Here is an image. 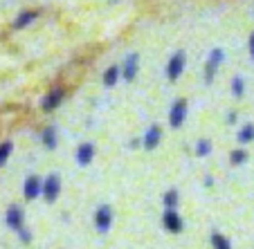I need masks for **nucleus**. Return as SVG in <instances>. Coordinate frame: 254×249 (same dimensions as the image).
I'll list each match as a JSON object with an SVG mask.
<instances>
[{"label": "nucleus", "mask_w": 254, "mask_h": 249, "mask_svg": "<svg viewBox=\"0 0 254 249\" xmlns=\"http://www.w3.org/2000/svg\"><path fill=\"white\" fill-rule=\"evenodd\" d=\"M248 157H250V155H248V150H245V149H234L230 153V164H232V166H241V164L248 162Z\"/></svg>", "instance_id": "a211bd4d"}, {"label": "nucleus", "mask_w": 254, "mask_h": 249, "mask_svg": "<svg viewBox=\"0 0 254 249\" xmlns=\"http://www.w3.org/2000/svg\"><path fill=\"white\" fill-rule=\"evenodd\" d=\"M120 77H122V70L117 65H111L108 70L104 72V86L106 88H113L117 81H120Z\"/></svg>", "instance_id": "2eb2a0df"}, {"label": "nucleus", "mask_w": 254, "mask_h": 249, "mask_svg": "<svg viewBox=\"0 0 254 249\" xmlns=\"http://www.w3.org/2000/svg\"><path fill=\"white\" fill-rule=\"evenodd\" d=\"M59 193H61V177L52 173V175H48V180H43V193L41 196L45 198L48 204H52V202H57Z\"/></svg>", "instance_id": "20e7f679"}, {"label": "nucleus", "mask_w": 254, "mask_h": 249, "mask_svg": "<svg viewBox=\"0 0 254 249\" xmlns=\"http://www.w3.org/2000/svg\"><path fill=\"white\" fill-rule=\"evenodd\" d=\"M211 184H214V177L207 175V177H205V187H211Z\"/></svg>", "instance_id": "a878e982"}, {"label": "nucleus", "mask_w": 254, "mask_h": 249, "mask_svg": "<svg viewBox=\"0 0 254 249\" xmlns=\"http://www.w3.org/2000/svg\"><path fill=\"white\" fill-rule=\"evenodd\" d=\"M11 150H14V144H11V142H2V144H0V166L9 159Z\"/></svg>", "instance_id": "4be33fe9"}, {"label": "nucleus", "mask_w": 254, "mask_h": 249, "mask_svg": "<svg viewBox=\"0 0 254 249\" xmlns=\"http://www.w3.org/2000/svg\"><path fill=\"white\" fill-rule=\"evenodd\" d=\"M211 247L214 249H232V243L218 231H211Z\"/></svg>", "instance_id": "6ab92c4d"}, {"label": "nucleus", "mask_w": 254, "mask_h": 249, "mask_svg": "<svg viewBox=\"0 0 254 249\" xmlns=\"http://www.w3.org/2000/svg\"><path fill=\"white\" fill-rule=\"evenodd\" d=\"M209 153H211V142L209 139H200L196 144V155L198 157H207Z\"/></svg>", "instance_id": "412c9836"}, {"label": "nucleus", "mask_w": 254, "mask_h": 249, "mask_svg": "<svg viewBox=\"0 0 254 249\" xmlns=\"http://www.w3.org/2000/svg\"><path fill=\"white\" fill-rule=\"evenodd\" d=\"M137 70H139V54H128L124 61V67H122V77L126 79V81H135V77H137Z\"/></svg>", "instance_id": "9d476101"}, {"label": "nucleus", "mask_w": 254, "mask_h": 249, "mask_svg": "<svg viewBox=\"0 0 254 249\" xmlns=\"http://www.w3.org/2000/svg\"><path fill=\"white\" fill-rule=\"evenodd\" d=\"M43 193V180H41L39 175H29L27 180H25V187H23V196L25 200H39V196Z\"/></svg>", "instance_id": "423d86ee"}, {"label": "nucleus", "mask_w": 254, "mask_h": 249, "mask_svg": "<svg viewBox=\"0 0 254 249\" xmlns=\"http://www.w3.org/2000/svg\"><path fill=\"white\" fill-rule=\"evenodd\" d=\"M162 227L167 231H171V234H180V231H183V218H180V213H178L176 209H164Z\"/></svg>", "instance_id": "0eeeda50"}, {"label": "nucleus", "mask_w": 254, "mask_h": 249, "mask_svg": "<svg viewBox=\"0 0 254 249\" xmlns=\"http://www.w3.org/2000/svg\"><path fill=\"white\" fill-rule=\"evenodd\" d=\"M187 121V101L185 99H178L173 101L171 105V112H169V124H171V128H183V124Z\"/></svg>", "instance_id": "7ed1b4c3"}, {"label": "nucleus", "mask_w": 254, "mask_h": 249, "mask_svg": "<svg viewBox=\"0 0 254 249\" xmlns=\"http://www.w3.org/2000/svg\"><path fill=\"white\" fill-rule=\"evenodd\" d=\"M232 95H234L236 99H241V97L245 95V81H243V77H239V74L232 79Z\"/></svg>", "instance_id": "aec40b11"}, {"label": "nucleus", "mask_w": 254, "mask_h": 249, "mask_svg": "<svg viewBox=\"0 0 254 249\" xmlns=\"http://www.w3.org/2000/svg\"><path fill=\"white\" fill-rule=\"evenodd\" d=\"M236 119H239V115H236L234 110L227 112V124H236Z\"/></svg>", "instance_id": "b1692460"}, {"label": "nucleus", "mask_w": 254, "mask_h": 249, "mask_svg": "<svg viewBox=\"0 0 254 249\" xmlns=\"http://www.w3.org/2000/svg\"><path fill=\"white\" fill-rule=\"evenodd\" d=\"M223 61H225V52H223L221 48H214V50H211L209 56H207V65H205V83L214 81V74H216V70L221 67Z\"/></svg>", "instance_id": "f03ea898"}, {"label": "nucleus", "mask_w": 254, "mask_h": 249, "mask_svg": "<svg viewBox=\"0 0 254 249\" xmlns=\"http://www.w3.org/2000/svg\"><path fill=\"white\" fill-rule=\"evenodd\" d=\"M160 139H162V128L158 124H153L151 128H146V133L142 137V144L146 150H155L160 146Z\"/></svg>", "instance_id": "1a4fd4ad"}, {"label": "nucleus", "mask_w": 254, "mask_h": 249, "mask_svg": "<svg viewBox=\"0 0 254 249\" xmlns=\"http://www.w3.org/2000/svg\"><path fill=\"white\" fill-rule=\"evenodd\" d=\"M95 227L99 234H108L113 227V209L111 204H101L95 213Z\"/></svg>", "instance_id": "39448f33"}, {"label": "nucleus", "mask_w": 254, "mask_h": 249, "mask_svg": "<svg viewBox=\"0 0 254 249\" xmlns=\"http://www.w3.org/2000/svg\"><path fill=\"white\" fill-rule=\"evenodd\" d=\"M18 238L23 240L25 245H29V243H32V231H29L27 227H20V229H18Z\"/></svg>", "instance_id": "5701e85b"}, {"label": "nucleus", "mask_w": 254, "mask_h": 249, "mask_svg": "<svg viewBox=\"0 0 254 249\" xmlns=\"http://www.w3.org/2000/svg\"><path fill=\"white\" fill-rule=\"evenodd\" d=\"M250 54H252V61H254V32L250 34Z\"/></svg>", "instance_id": "393cba45"}, {"label": "nucleus", "mask_w": 254, "mask_h": 249, "mask_svg": "<svg viewBox=\"0 0 254 249\" xmlns=\"http://www.w3.org/2000/svg\"><path fill=\"white\" fill-rule=\"evenodd\" d=\"M178 202H180V193H178V189H169V191L162 196L164 209H176Z\"/></svg>", "instance_id": "dca6fc26"}, {"label": "nucleus", "mask_w": 254, "mask_h": 249, "mask_svg": "<svg viewBox=\"0 0 254 249\" xmlns=\"http://www.w3.org/2000/svg\"><path fill=\"white\" fill-rule=\"evenodd\" d=\"M36 18H39V11H34V9L23 11V14H18V16H16V20H14V29L29 27V25H32Z\"/></svg>", "instance_id": "ddd939ff"}, {"label": "nucleus", "mask_w": 254, "mask_h": 249, "mask_svg": "<svg viewBox=\"0 0 254 249\" xmlns=\"http://www.w3.org/2000/svg\"><path fill=\"white\" fill-rule=\"evenodd\" d=\"M41 139H43L45 149H48V150H54V149H57V142H59L57 128H54V126H48V128L43 130V135H41Z\"/></svg>", "instance_id": "4468645a"}, {"label": "nucleus", "mask_w": 254, "mask_h": 249, "mask_svg": "<svg viewBox=\"0 0 254 249\" xmlns=\"http://www.w3.org/2000/svg\"><path fill=\"white\" fill-rule=\"evenodd\" d=\"M63 99H65V92H63L61 88H54V90H50L48 95H45V99H43V110L45 112L57 110L59 105L63 103Z\"/></svg>", "instance_id": "9b49d317"}, {"label": "nucleus", "mask_w": 254, "mask_h": 249, "mask_svg": "<svg viewBox=\"0 0 254 249\" xmlns=\"http://www.w3.org/2000/svg\"><path fill=\"white\" fill-rule=\"evenodd\" d=\"M236 139H239V144H250V142H254V124H245L243 128L239 130V135H236Z\"/></svg>", "instance_id": "f3484780"}, {"label": "nucleus", "mask_w": 254, "mask_h": 249, "mask_svg": "<svg viewBox=\"0 0 254 249\" xmlns=\"http://www.w3.org/2000/svg\"><path fill=\"white\" fill-rule=\"evenodd\" d=\"M5 220H7V227H9V229L18 231L20 227H25V211L20 209L18 204H11L9 209H7Z\"/></svg>", "instance_id": "6e6552de"}, {"label": "nucleus", "mask_w": 254, "mask_h": 249, "mask_svg": "<svg viewBox=\"0 0 254 249\" xmlns=\"http://www.w3.org/2000/svg\"><path fill=\"white\" fill-rule=\"evenodd\" d=\"M185 67H187V54L183 50H178L167 63V79L169 81H178L180 74L185 72Z\"/></svg>", "instance_id": "f257e3e1"}, {"label": "nucleus", "mask_w": 254, "mask_h": 249, "mask_svg": "<svg viewBox=\"0 0 254 249\" xmlns=\"http://www.w3.org/2000/svg\"><path fill=\"white\" fill-rule=\"evenodd\" d=\"M92 157H95V146L90 142H83L77 149V164L79 166H88V164H92Z\"/></svg>", "instance_id": "f8f14e48"}]
</instances>
